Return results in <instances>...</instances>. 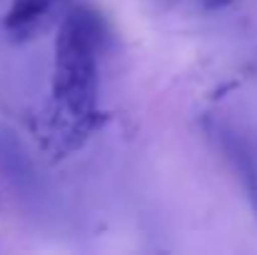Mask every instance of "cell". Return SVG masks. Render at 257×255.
<instances>
[{"label": "cell", "instance_id": "3957f363", "mask_svg": "<svg viewBox=\"0 0 257 255\" xmlns=\"http://www.w3.org/2000/svg\"><path fill=\"white\" fill-rule=\"evenodd\" d=\"M222 145H225V153H227L230 163L240 173V183H242L245 195H247V200H250V205H252V210L257 215V163L252 160L250 150L237 138H232L230 133H222Z\"/></svg>", "mask_w": 257, "mask_h": 255}, {"label": "cell", "instance_id": "6da1fadb", "mask_svg": "<svg viewBox=\"0 0 257 255\" xmlns=\"http://www.w3.org/2000/svg\"><path fill=\"white\" fill-rule=\"evenodd\" d=\"M105 35L100 15L85 5L68 8L60 18L53 93L58 105L75 120L95 115L97 53L105 45Z\"/></svg>", "mask_w": 257, "mask_h": 255}, {"label": "cell", "instance_id": "7a4b0ae2", "mask_svg": "<svg viewBox=\"0 0 257 255\" xmlns=\"http://www.w3.org/2000/svg\"><path fill=\"white\" fill-rule=\"evenodd\" d=\"M70 0H15L5 15V30L13 40H33L65 15Z\"/></svg>", "mask_w": 257, "mask_h": 255}, {"label": "cell", "instance_id": "277c9868", "mask_svg": "<svg viewBox=\"0 0 257 255\" xmlns=\"http://www.w3.org/2000/svg\"><path fill=\"white\" fill-rule=\"evenodd\" d=\"M232 0H202V5L207 8V10H220V8H227Z\"/></svg>", "mask_w": 257, "mask_h": 255}]
</instances>
